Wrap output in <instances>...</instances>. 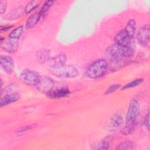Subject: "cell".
Returning <instances> with one entry per match:
<instances>
[{
	"label": "cell",
	"instance_id": "obj_1",
	"mask_svg": "<svg viewBox=\"0 0 150 150\" xmlns=\"http://www.w3.org/2000/svg\"><path fill=\"white\" fill-rule=\"evenodd\" d=\"M105 53L110 60H120L131 57L134 50L131 46L124 47L114 43L107 47Z\"/></svg>",
	"mask_w": 150,
	"mask_h": 150
},
{
	"label": "cell",
	"instance_id": "obj_2",
	"mask_svg": "<svg viewBox=\"0 0 150 150\" xmlns=\"http://www.w3.org/2000/svg\"><path fill=\"white\" fill-rule=\"evenodd\" d=\"M108 64L105 60L99 59L91 63L86 69V75L90 79H98L103 77L107 72Z\"/></svg>",
	"mask_w": 150,
	"mask_h": 150
},
{
	"label": "cell",
	"instance_id": "obj_3",
	"mask_svg": "<svg viewBox=\"0 0 150 150\" xmlns=\"http://www.w3.org/2000/svg\"><path fill=\"white\" fill-rule=\"evenodd\" d=\"M53 74L60 78H74L78 76L79 72L76 67L72 65L64 64L60 67L53 69Z\"/></svg>",
	"mask_w": 150,
	"mask_h": 150
},
{
	"label": "cell",
	"instance_id": "obj_4",
	"mask_svg": "<svg viewBox=\"0 0 150 150\" xmlns=\"http://www.w3.org/2000/svg\"><path fill=\"white\" fill-rule=\"evenodd\" d=\"M19 77L22 83L29 86H36L40 78L39 73L30 69L23 70Z\"/></svg>",
	"mask_w": 150,
	"mask_h": 150
},
{
	"label": "cell",
	"instance_id": "obj_5",
	"mask_svg": "<svg viewBox=\"0 0 150 150\" xmlns=\"http://www.w3.org/2000/svg\"><path fill=\"white\" fill-rule=\"evenodd\" d=\"M139 102L135 99H133L130 102L128 109L125 117L126 124L135 123V121L139 114Z\"/></svg>",
	"mask_w": 150,
	"mask_h": 150
},
{
	"label": "cell",
	"instance_id": "obj_6",
	"mask_svg": "<svg viewBox=\"0 0 150 150\" xmlns=\"http://www.w3.org/2000/svg\"><path fill=\"white\" fill-rule=\"evenodd\" d=\"M54 82L50 78L48 77H40L38 83L36 85V88L41 93L47 94L53 90Z\"/></svg>",
	"mask_w": 150,
	"mask_h": 150
},
{
	"label": "cell",
	"instance_id": "obj_7",
	"mask_svg": "<svg viewBox=\"0 0 150 150\" xmlns=\"http://www.w3.org/2000/svg\"><path fill=\"white\" fill-rule=\"evenodd\" d=\"M150 29L149 25H144L138 30L137 33V39L140 45L146 46L149 42Z\"/></svg>",
	"mask_w": 150,
	"mask_h": 150
},
{
	"label": "cell",
	"instance_id": "obj_8",
	"mask_svg": "<svg viewBox=\"0 0 150 150\" xmlns=\"http://www.w3.org/2000/svg\"><path fill=\"white\" fill-rule=\"evenodd\" d=\"M123 122L122 115L120 113L115 114L111 118L108 124V129L111 132H114L119 130Z\"/></svg>",
	"mask_w": 150,
	"mask_h": 150
},
{
	"label": "cell",
	"instance_id": "obj_9",
	"mask_svg": "<svg viewBox=\"0 0 150 150\" xmlns=\"http://www.w3.org/2000/svg\"><path fill=\"white\" fill-rule=\"evenodd\" d=\"M1 66L4 70L8 74H12L15 70V63L9 56L2 55L0 58Z\"/></svg>",
	"mask_w": 150,
	"mask_h": 150
},
{
	"label": "cell",
	"instance_id": "obj_10",
	"mask_svg": "<svg viewBox=\"0 0 150 150\" xmlns=\"http://www.w3.org/2000/svg\"><path fill=\"white\" fill-rule=\"evenodd\" d=\"M131 40V39L124 29L120 30L114 38L115 43L124 47L130 46Z\"/></svg>",
	"mask_w": 150,
	"mask_h": 150
},
{
	"label": "cell",
	"instance_id": "obj_11",
	"mask_svg": "<svg viewBox=\"0 0 150 150\" xmlns=\"http://www.w3.org/2000/svg\"><path fill=\"white\" fill-rule=\"evenodd\" d=\"M2 49L8 53H14L18 48V41L17 39H12L9 37L4 39L3 43L1 45Z\"/></svg>",
	"mask_w": 150,
	"mask_h": 150
},
{
	"label": "cell",
	"instance_id": "obj_12",
	"mask_svg": "<svg viewBox=\"0 0 150 150\" xmlns=\"http://www.w3.org/2000/svg\"><path fill=\"white\" fill-rule=\"evenodd\" d=\"M70 92L67 87H62L56 90H52L46 94V96L50 98L58 99L63 98L70 94Z\"/></svg>",
	"mask_w": 150,
	"mask_h": 150
},
{
	"label": "cell",
	"instance_id": "obj_13",
	"mask_svg": "<svg viewBox=\"0 0 150 150\" xmlns=\"http://www.w3.org/2000/svg\"><path fill=\"white\" fill-rule=\"evenodd\" d=\"M66 56L64 54L61 53L50 59L49 60V64L50 67L53 69H56L64 66L66 64Z\"/></svg>",
	"mask_w": 150,
	"mask_h": 150
},
{
	"label": "cell",
	"instance_id": "obj_14",
	"mask_svg": "<svg viewBox=\"0 0 150 150\" xmlns=\"http://www.w3.org/2000/svg\"><path fill=\"white\" fill-rule=\"evenodd\" d=\"M19 99V95L17 92H13L8 94L1 98L0 101V106L4 107L11 103L16 102Z\"/></svg>",
	"mask_w": 150,
	"mask_h": 150
},
{
	"label": "cell",
	"instance_id": "obj_15",
	"mask_svg": "<svg viewBox=\"0 0 150 150\" xmlns=\"http://www.w3.org/2000/svg\"><path fill=\"white\" fill-rule=\"evenodd\" d=\"M42 15L40 11L36 12L30 15L26 22V28L27 29H30L33 28L38 23Z\"/></svg>",
	"mask_w": 150,
	"mask_h": 150
},
{
	"label": "cell",
	"instance_id": "obj_16",
	"mask_svg": "<svg viewBox=\"0 0 150 150\" xmlns=\"http://www.w3.org/2000/svg\"><path fill=\"white\" fill-rule=\"evenodd\" d=\"M135 28L136 22L134 19H131L128 21L124 30L125 31V32L127 33L129 37L131 39H132L135 33Z\"/></svg>",
	"mask_w": 150,
	"mask_h": 150
},
{
	"label": "cell",
	"instance_id": "obj_17",
	"mask_svg": "<svg viewBox=\"0 0 150 150\" xmlns=\"http://www.w3.org/2000/svg\"><path fill=\"white\" fill-rule=\"evenodd\" d=\"M25 12V8H23L22 6H19L15 9H13L12 11H11L7 16V18L8 19L10 20H13L16 19L17 18H19Z\"/></svg>",
	"mask_w": 150,
	"mask_h": 150
},
{
	"label": "cell",
	"instance_id": "obj_18",
	"mask_svg": "<svg viewBox=\"0 0 150 150\" xmlns=\"http://www.w3.org/2000/svg\"><path fill=\"white\" fill-rule=\"evenodd\" d=\"M50 52L47 49H42L38 52L37 57L39 62L41 63H45L50 60Z\"/></svg>",
	"mask_w": 150,
	"mask_h": 150
},
{
	"label": "cell",
	"instance_id": "obj_19",
	"mask_svg": "<svg viewBox=\"0 0 150 150\" xmlns=\"http://www.w3.org/2000/svg\"><path fill=\"white\" fill-rule=\"evenodd\" d=\"M23 31V26L22 25L19 26L17 28H16L15 29H14L9 33L8 37L12 38V39L18 40L19 39V38L21 37V36L22 35Z\"/></svg>",
	"mask_w": 150,
	"mask_h": 150
},
{
	"label": "cell",
	"instance_id": "obj_20",
	"mask_svg": "<svg viewBox=\"0 0 150 150\" xmlns=\"http://www.w3.org/2000/svg\"><path fill=\"white\" fill-rule=\"evenodd\" d=\"M144 81V79L142 78H138L136 79L131 82L126 84L122 87V90H126V89H129V88H134L136 86H138V85L141 84Z\"/></svg>",
	"mask_w": 150,
	"mask_h": 150
},
{
	"label": "cell",
	"instance_id": "obj_21",
	"mask_svg": "<svg viewBox=\"0 0 150 150\" xmlns=\"http://www.w3.org/2000/svg\"><path fill=\"white\" fill-rule=\"evenodd\" d=\"M110 146V141L108 139H104L103 140L99 142L96 146L94 148V149H101V150H104V149H108L109 148Z\"/></svg>",
	"mask_w": 150,
	"mask_h": 150
},
{
	"label": "cell",
	"instance_id": "obj_22",
	"mask_svg": "<svg viewBox=\"0 0 150 150\" xmlns=\"http://www.w3.org/2000/svg\"><path fill=\"white\" fill-rule=\"evenodd\" d=\"M39 4V2L37 1H32L29 2L25 7V12L26 13H30L33 10L36 8Z\"/></svg>",
	"mask_w": 150,
	"mask_h": 150
},
{
	"label": "cell",
	"instance_id": "obj_23",
	"mask_svg": "<svg viewBox=\"0 0 150 150\" xmlns=\"http://www.w3.org/2000/svg\"><path fill=\"white\" fill-rule=\"evenodd\" d=\"M133 143L129 141L120 142L115 148L116 149H129L133 148Z\"/></svg>",
	"mask_w": 150,
	"mask_h": 150
},
{
	"label": "cell",
	"instance_id": "obj_24",
	"mask_svg": "<svg viewBox=\"0 0 150 150\" xmlns=\"http://www.w3.org/2000/svg\"><path fill=\"white\" fill-rule=\"evenodd\" d=\"M53 2H53V1H46V2L43 4V6H42L40 10L39 11L40 12V13H41L42 17L46 13V12L49 11V8H50L52 6V5H53Z\"/></svg>",
	"mask_w": 150,
	"mask_h": 150
},
{
	"label": "cell",
	"instance_id": "obj_25",
	"mask_svg": "<svg viewBox=\"0 0 150 150\" xmlns=\"http://www.w3.org/2000/svg\"><path fill=\"white\" fill-rule=\"evenodd\" d=\"M135 127V123L126 124L125 127H123L121 131V133L124 135H128L131 134Z\"/></svg>",
	"mask_w": 150,
	"mask_h": 150
},
{
	"label": "cell",
	"instance_id": "obj_26",
	"mask_svg": "<svg viewBox=\"0 0 150 150\" xmlns=\"http://www.w3.org/2000/svg\"><path fill=\"white\" fill-rule=\"evenodd\" d=\"M121 85L120 84H114L113 85L110 86L106 90L105 94H111L113 92H114L115 91H116L117 90H118L120 87Z\"/></svg>",
	"mask_w": 150,
	"mask_h": 150
},
{
	"label": "cell",
	"instance_id": "obj_27",
	"mask_svg": "<svg viewBox=\"0 0 150 150\" xmlns=\"http://www.w3.org/2000/svg\"><path fill=\"white\" fill-rule=\"evenodd\" d=\"M35 127V125H28V126H25L23 127H21V128L18 129L16 131V133L19 134H22L23 132H25Z\"/></svg>",
	"mask_w": 150,
	"mask_h": 150
},
{
	"label": "cell",
	"instance_id": "obj_28",
	"mask_svg": "<svg viewBox=\"0 0 150 150\" xmlns=\"http://www.w3.org/2000/svg\"><path fill=\"white\" fill-rule=\"evenodd\" d=\"M7 8V3L6 1H1L0 2V11H1V13L3 14Z\"/></svg>",
	"mask_w": 150,
	"mask_h": 150
},
{
	"label": "cell",
	"instance_id": "obj_29",
	"mask_svg": "<svg viewBox=\"0 0 150 150\" xmlns=\"http://www.w3.org/2000/svg\"><path fill=\"white\" fill-rule=\"evenodd\" d=\"M144 122V125L146 127V128H147L148 131H149V112L145 117Z\"/></svg>",
	"mask_w": 150,
	"mask_h": 150
},
{
	"label": "cell",
	"instance_id": "obj_30",
	"mask_svg": "<svg viewBox=\"0 0 150 150\" xmlns=\"http://www.w3.org/2000/svg\"><path fill=\"white\" fill-rule=\"evenodd\" d=\"M9 28H10V27H9V26H1V32H6L8 29H9Z\"/></svg>",
	"mask_w": 150,
	"mask_h": 150
}]
</instances>
